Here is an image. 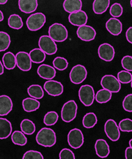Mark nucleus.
Returning a JSON list of instances; mask_svg holds the SVG:
<instances>
[{"instance_id": "1", "label": "nucleus", "mask_w": 132, "mask_h": 159, "mask_svg": "<svg viewBox=\"0 0 132 159\" xmlns=\"http://www.w3.org/2000/svg\"><path fill=\"white\" fill-rule=\"evenodd\" d=\"M36 140L39 145L43 147H53L56 142V133L52 129L43 127L36 134Z\"/></svg>"}, {"instance_id": "2", "label": "nucleus", "mask_w": 132, "mask_h": 159, "mask_svg": "<svg viewBox=\"0 0 132 159\" xmlns=\"http://www.w3.org/2000/svg\"><path fill=\"white\" fill-rule=\"evenodd\" d=\"M49 35L54 41L63 42L68 37V31L66 27L61 24L55 23L49 28Z\"/></svg>"}, {"instance_id": "3", "label": "nucleus", "mask_w": 132, "mask_h": 159, "mask_svg": "<svg viewBox=\"0 0 132 159\" xmlns=\"http://www.w3.org/2000/svg\"><path fill=\"white\" fill-rule=\"evenodd\" d=\"M78 106L74 100H69L62 107L61 111L62 120L66 123L74 120L77 114Z\"/></svg>"}, {"instance_id": "4", "label": "nucleus", "mask_w": 132, "mask_h": 159, "mask_svg": "<svg viewBox=\"0 0 132 159\" xmlns=\"http://www.w3.org/2000/svg\"><path fill=\"white\" fill-rule=\"evenodd\" d=\"M46 22V17L42 12H36L31 14L27 21L26 25L29 30L37 31L43 27Z\"/></svg>"}, {"instance_id": "5", "label": "nucleus", "mask_w": 132, "mask_h": 159, "mask_svg": "<svg viewBox=\"0 0 132 159\" xmlns=\"http://www.w3.org/2000/svg\"><path fill=\"white\" fill-rule=\"evenodd\" d=\"M78 97L80 102L84 106L90 107L93 104L95 99V90L90 84L82 85L78 90Z\"/></svg>"}, {"instance_id": "6", "label": "nucleus", "mask_w": 132, "mask_h": 159, "mask_svg": "<svg viewBox=\"0 0 132 159\" xmlns=\"http://www.w3.org/2000/svg\"><path fill=\"white\" fill-rule=\"evenodd\" d=\"M38 46L42 51L48 55H55L58 51V47L55 41L47 35H43L40 37Z\"/></svg>"}, {"instance_id": "7", "label": "nucleus", "mask_w": 132, "mask_h": 159, "mask_svg": "<svg viewBox=\"0 0 132 159\" xmlns=\"http://www.w3.org/2000/svg\"><path fill=\"white\" fill-rule=\"evenodd\" d=\"M87 71L86 67L81 64H77L71 69L69 78L72 83L79 84L83 83L87 78Z\"/></svg>"}, {"instance_id": "8", "label": "nucleus", "mask_w": 132, "mask_h": 159, "mask_svg": "<svg viewBox=\"0 0 132 159\" xmlns=\"http://www.w3.org/2000/svg\"><path fill=\"white\" fill-rule=\"evenodd\" d=\"M100 84L102 89H106L112 93H117L121 90V83L117 77L112 75H106L102 78Z\"/></svg>"}, {"instance_id": "9", "label": "nucleus", "mask_w": 132, "mask_h": 159, "mask_svg": "<svg viewBox=\"0 0 132 159\" xmlns=\"http://www.w3.org/2000/svg\"><path fill=\"white\" fill-rule=\"evenodd\" d=\"M68 142L69 146L73 149H79L84 142V137L82 132L79 129H73L68 135Z\"/></svg>"}, {"instance_id": "10", "label": "nucleus", "mask_w": 132, "mask_h": 159, "mask_svg": "<svg viewBox=\"0 0 132 159\" xmlns=\"http://www.w3.org/2000/svg\"><path fill=\"white\" fill-rule=\"evenodd\" d=\"M104 131L108 138L113 142L119 140L121 136L120 129L116 121L112 119H109L105 123Z\"/></svg>"}, {"instance_id": "11", "label": "nucleus", "mask_w": 132, "mask_h": 159, "mask_svg": "<svg viewBox=\"0 0 132 159\" xmlns=\"http://www.w3.org/2000/svg\"><path fill=\"white\" fill-rule=\"evenodd\" d=\"M43 89L51 96H59L64 92V86L59 82L54 80H48L44 83Z\"/></svg>"}, {"instance_id": "12", "label": "nucleus", "mask_w": 132, "mask_h": 159, "mask_svg": "<svg viewBox=\"0 0 132 159\" xmlns=\"http://www.w3.org/2000/svg\"><path fill=\"white\" fill-rule=\"evenodd\" d=\"M16 65L20 70L28 71L32 68V61L29 53L25 52H20L16 55Z\"/></svg>"}, {"instance_id": "13", "label": "nucleus", "mask_w": 132, "mask_h": 159, "mask_svg": "<svg viewBox=\"0 0 132 159\" xmlns=\"http://www.w3.org/2000/svg\"><path fill=\"white\" fill-rule=\"evenodd\" d=\"M77 37L82 41L90 42L93 40L96 37V31L95 29L90 25L80 26L77 31Z\"/></svg>"}, {"instance_id": "14", "label": "nucleus", "mask_w": 132, "mask_h": 159, "mask_svg": "<svg viewBox=\"0 0 132 159\" xmlns=\"http://www.w3.org/2000/svg\"><path fill=\"white\" fill-rule=\"evenodd\" d=\"M98 55L102 60L106 62H111L115 57V49L108 43H104L99 46L98 48Z\"/></svg>"}, {"instance_id": "15", "label": "nucleus", "mask_w": 132, "mask_h": 159, "mask_svg": "<svg viewBox=\"0 0 132 159\" xmlns=\"http://www.w3.org/2000/svg\"><path fill=\"white\" fill-rule=\"evenodd\" d=\"M68 20L71 25L80 27L87 24L88 17L85 11L80 10L75 12L70 13Z\"/></svg>"}, {"instance_id": "16", "label": "nucleus", "mask_w": 132, "mask_h": 159, "mask_svg": "<svg viewBox=\"0 0 132 159\" xmlns=\"http://www.w3.org/2000/svg\"><path fill=\"white\" fill-rule=\"evenodd\" d=\"M106 28L110 34L113 36H118L122 31V24L119 20L116 18H112L107 21Z\"/></svg>"}, {"instance_id": "17", "label": "nucleus", "mask_w": 132, "mask_h": 159, "mask_svg": "<svg viewBox=\"0 0 132 159\" xmlns=\"http://www.w3.org/2000/svg\"><path fill=\"white\" fill-rule=\"evenodd\" d=\"M37 73L41 78L46 80H51L55 77L56 71L54 67L48 64H43L38 68Z\"/></svg>"}, {"instance_id": "18", "label": "nucleus", "mask_w": 132, "mask_h": 159, "mask_svg": "<svg viewBox=\"0 0 132 159\" xmlns=\"http://www.w3.org/2000/svg\"><path fill=\"white\" fill-rule=\"evenodd\" d=\"M38 0H18L20 10L25 14L34 12L38 8Z\"/></svg>"}, {"instance_id": "19", "label": "nucleus", "mask_w": 132, "mask_h": 159, "mask_svg": "<svg viewBox=\"0 0 132 159\" xmlns=\"http://www.w3.org/2000/svg\"><path fill=\"white\" fill-rule=\"evenodd\" d=\"M97 155L100 158H106L110 153L109 146L107 142L103 139H99L95 144Z\"/></svg>"}, {"instance_id": "20", "label": "nucleus", "mask_w": 132, "mask_h": 159, "mask_svg": "<svg viewBox=\"0 0 132 159\" xmlns=\"http://www.w3.org/2000/svg\"><path fill=\"white\" fill-rule=\"evenodd\" d=\"M13 103L11 98L7 95L0 96V116L9 114L12 110Z\"/></svg>"}, {"instance_id": "21", "label": "nucleus", "mask_w": 132, "mask_h": 159, "mask_svg": "<svg viewBox=\"0 0 132 159\" xmlns=\"http://www.w3.org/2000/svg\"><path fill=\"white\" fill-rule=\"evenodd\" d=\"M12 131V124L10 121L6 118H0V140L9 138Z\"/></svg>"}, {"instance_id": "22", "label": "nucleus", "mask_w": 132, "mask_h": 159, "mask_svg": "<svg viewBox=\"0 0 132 159\" xmlns=\"http://www.w3.org/2000/svg\"><path fill=\"white\" fill-rule=\"evenodd\" d=\"M63 7L64 11L69 13L77 12L82 10V0H64Z\"/></svg>"}, {"instance_id": "23", "label": "nucleus", "mask_w": 132, "mask_h": 159, "mask_svg": "<svg viewBox=\"0 0 132 159\" xmlns=\"http://www.w3.org/2000/svg\"><path fill=\"white\" fill-rule=\"evenodd\" d=\"M22 106L24 110L27 112H31L36 111L40 108V103L39 101L33 98H27L23 100Z\"/></svg>"}, {"instance_id": "24", "label": "nucleus", "mask_w": 132, "mask_h": 159, "mask_svg": "<svg viewBox=\"0 0 132 159\" xmlns=\"http://www.w3.org/2000/svg\"><path fill=\"white\" fill-rule=\"evenodd\" d=\"M110 0H94L93 3V12L97 14L104 13L109 8Z\"/></svg>"}, {"instance_id": "25", "label": "nucleus", "mask_w": 132, "mask_h": 159, "mask_svg": "<svg viewBox=\"0 0 132 159\" xmlns=\"http://www.w3.org/2000/svg\"><path fill=\"white\" fill-rule=\"evenodd\" d=\"M3 64L4 67L9 70H11L15 68L16 66V55H14L12 52L5 53L2 58Z\"/></svg>"}, {"instance_id": "26", "label": "nucleus", "mask_w": 132, "mask_h": 159, "mask_svg": "<svg viewBox=\"0 0 132 159\" xmlns=\"http://www.w3.org/2000/svg\"><path fill=\"white\" fill-rule=\"evenodd\" d=\"M32 62L40 64L44 62L46 58V54L40 48H35L32 49L29 53Z\"/></svg>"}, {"instance_id": "27", "label": "nucleus", "mask_w": 132, "mask_h": 159, "mask_svg": "<svg viewBox=\"0 0 132 159\" xmlns=\"http://www.w3.org/2000/svg\"><path fill=\"white\" fill-rule=\"evenodd\" d=\"M112 98V92L104 89L99 90L95 94V100L97 101V103L100 104L108 103L111 100Z\"/></svg>"}, {"instance_id": "28", "label": "nucleus", "mask_w": 132, "mask_h": 159, "mask_svg": "<svg viewBox=\"0 0 132 159\" xmlns=\"http://www.w3.org/2000/svg\"><path fill=\"white\" fill-rule=\"evenodd\" d=\"M20 128L21 131L26 135H32L36 131V126L34 122L29 119H25L21 121Z\"/></svg>"}, {"instance_id": "29", "label": "nucleus", "mask_w": 132, "mask_h": 159, "mask_svg": "<svg viewBox=\"0 0 132 159\" xmlns=\"http://www.w3.org/2000/svg\"><path fill=\"white\" fill-rule=\"evenodd\" d=\"M27 93L30 97L41 99L44 96V92L42 86L39 84H32L27 89Z\"/></svg>"}, {"instance_id": "30", "label": "nucleus", "mask_w": 132, "mask_h": 159, "mask_svg": "<svg viewBox=\"0 0 132 159\" xmlns=\"http://www.w3.org/2000/svg\"><path fill=\"white\" fill-rule=\"evenodd\" d=\"M11 140L14 144L20 146H24L27 143V139L25 134L20 131H15L11 135Z\"/></svg>"}, {"instance_id": "31", "label": "nucleus", "mask_w": 132, "mask_h": 159, "mask_svg": "<svg viewBox=\"0 0 132 159\" xmlns=\"http://www.w3.org/2000/svg\"><path fill=\"white\" fill-rule=\"evenodd\" d=\"M97 117L94 112L87 113L83 118L82 125L86 129H91L97 124Z\"/></svg>"}, {"instance_id": "32", "label": "nucleus", "mask_w": 132, "mask_h": 159, "mask_svg": "<svg viewBox=\"0 0 132 159\" xmlns=\"http://www.w3.org/2000/svg\"><path fill=\"white\" fill-rule=\"evenodd\" d=\"M8 25L11 28L18 30L23 27L24 22L22 18L18 14H11L8 19Z\"/></svg>"}, {"instance_id": "33", "label": "nucleus", "mask_w": 132, "mask_h": 159, "mask_svg": "<svg viewBox=\"0 0 132 159\" xmlns=\"http://www.w3.org/2000/svg\"><path fill=\"white\" fill-rule=\"evenodd\" d=\"M11 37L4 31H0V52L6 51L11 45Z\"/></svg>"}, {"instance_id": "34", "label": "nucleus", "mask_w": 132, "mask_h": 159, "mask_svg": "<svg viewBox=\"0 0 132 159\" xmlns=\"http://www.w3.org/2000/svg\"><path fill=\"white\" fill-rule=\"evenodd\" d=\"M58 114L55 111L48 112L44 116L43 123L47 126H52L56 124L58 120Z\"/></svg>"}, {"instance_id": "35", "label": "nucleus", "mask_w": 132, "mask_h": 159, "mask_svg": "<svg viewBox=\"0 0 132 159\" xmlns=\"http://www.w3.org/2000/svg\"><path fill=\"white\" fill-rule=\"evenodd\" d=\"M53 66L55 68L60 71H64L66 68H68L69 62L67 59L64 57H57L53 60Z\"/></svg>"}, {"instance_id": "36", "label": "nucleus", "mask_w": 132, "mask_h": 159, "mask_svg": "<svg viewBox=\"0 0 132 159\" xmlns=\"http://www.w3.org/2000/svg\"><path fill=\"white\" fill-rule=\"evenodd\" d=\"M117 79L121 83L128 84L132 80V74L127 70H122L117 74Z\"/></svg>"}, {"instance_id": "37", "label": "nucleus", "mask_w": 132, "mask_h": 159, "mask_svg": "<svg viewBox=\"0 0 132 159\" xmlns=\"http://www.w3.org/2000/svg\"><path fill=\"white\" fill-rule=\"evenodd\" d=\"M109 13L113 18H119L122 16L123 13V8L119 3H113L109 9Z\"/></svg>"}, {"instance_id": "38", "label": "nucleus", "mask_w": 132, "mask_h": 159, "mask_svg": "<svg viewBox=\"0 0 132 159\" xmlns=\"http://www.w3.org/2000/svg\"><path fill=\"white\" fill-rule=\"evenodd\" d=\"M120 131L122 132H132V120L126 118L122 120L119 124Z\"/></svg>"}, {"instance_id": "39", "label": "nucleus", "mask_w": 132, "mask_h": 159, "mask_svg": "<svg viewBox=\"0 0 132 159\" xmlns=\"http://www.w3.org/2000/svg\"><path fill=\"white\" fill-rule=\"evenodd\" d=\"M23 159H43V156L39 151L30 150L25 153Z\"/></svg>"}, {"instance_id": "40", "label": "nucleus", "mask_w": 132, "mask_h": 159, "mask_svg": "<svg viewBox=\"0 0 132 159\" xmlns=\"http://www.w3.org/2000/svg\"><path fill=\"white\" fill-rule=\"evenodd\" d=\"M122 68L128 71H132V57L130 55L124 56L121 60Z\"/></svg>"}, {"instance_id": "41", "label": "nucleus", "mask_w": 132, "mask_h": 159, "mask_svg": "<svg viewBox=\"0 0 132 159\" xmlns=\"http://www.w3.org/2000/svg\"><path fill=\"white\" fill-rule=\"evenodd\" d=\"M122 107L124 111L132 112V93L127 95L122 102Z\"/></svg>"}, {"instance_id": "42", "label": "nucleus", "mask_w": 132, "mask_h": 159, "mask_svg": "<svg viewBox=\"0 0 132 159\" xmlns=\"http://www.w3.org/2000/svg\"><path fill=\"white\" fill-rule=\"evenodd\" d=\"M59 158L60 159H75V156L73 151L68 149H62L59 154Z\"/></svg>"}, {"instance_id": "43", "label": "nucleus", "mask_w": 132, "mask_h": 159, "mask_svg": "<svg viewBox=\"0 0 132 159\" xmlns=\"http://www.w3.org/2000/svg\"><path fill=\"white\" fill-rule=\"evenodd\" d=\"M126 37L128 42L132 44V27H130L128 29L126 33Z\"/></svg>"}, {"instance_id": "44", "label": "nucleus", "mask_w": 132, "mask_h": 159, "mask_svg": "<svg viewBox=\"0 0 132 159\" xmlns=\"http://www.w3.org/2000/svg\"><path fill=\"white\" fill-rule=\"evenodd\" d=\"M125 157L126 159H132V148L128 147L125 151Z\"/></svg>"}, {"instance_id": "45", "label": "nucleus", "mask_w": 132, "mask_h": 159, "mask_svg": "<svg viewBox=\"0 0 132 159\" xmlns=\"http://www.w3.org/2000/svg\"><path fill=\"white\" fill-rule=\"evenodd\" d=\"M4 73V66L2 61H0V75H2Z\"/></svg>"}, {"instance_id": "46", "label": "nucleus", "mask_w": 132, "mask_h": 159, "mask_svg": "<svg viewBox=\"0 0 132 159\" xmlns=\"http://www.w3.org/2000/svg\"><path fill=\"white\" fill-rule=\"evenodd\" d=\"M4 20V15L2 11L0 10V21H2Z\"/></svg>"}, {"instance_id": "47", "label": "nucleus", "mask_w": 132, "mask_h": 159, "mask_svg": "<svg viewBox=\"0 0 132 159\" xmlns=\"http://www.w3.org/2000/svg\"><path fill=\"white\" fill-rule=\"evenodd\" d=\"M8 2V0H0V5H5Z\"/></svg>"}, {"instance_id": "48", "label": "nucleus", "mask_w": 132, "mask_h": 159, "mask_svg": "<svg viewBox=\"0 0 132 159\" xmlns=\"http://www.w3.org/2000/svg\"><path fill=\"white\" fill-rule=\"evenodd\" d=\"M129 145H130V147L132 148V139H131L130 140V142H129Z\"/></svg>"}, {"instance_id": "49", "label": "nucleus", "mask_w": 132, "mask_h": 159, "mask_svg": "<svg viewBox=\"0 0 132 159\" xmlns=\"http://www.w3.org/2000/svg\"><path fill=\"white\" fill-rule=\"evenodd\" d=\"M130 5L132 7V0H131V1H130Z\"/></svg>"}, {"instance_id": "50", "label": "nucleus", "mask_w": 132, "mask_h": 159, "mask_svg": "<svg viewBox=\"0 0 132 159\" xmlns=\"http://www.w3.org/2000/svg\"><path fill=\"white\" fill-rule=\"evenodd\" d=\"M131 89H132V80L131 81Z\"/></svg>"}]
</instances>
